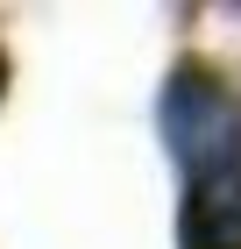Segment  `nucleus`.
Instances as JSON below:
<instances>
[{
	"instance_id": "obj_1",
	"label": "nucleus",
	"mask_w": 241,
	"mask_h": 249,
	"mask_svg": "<svg viewBox=\"0 0 241 249\" xmlns=\"http://www.w3.org/2000/svg\"><path fill=\"white\" fill-rule=\"evenodd\" d=\"M163 142L177 150L185 178L206 171V164H220V157H234L241 150V100L213 71L185 64L170 78V93H163Z\"/></svg>"
},
{
	"instance_id": "obj_2",
	"label": "nucleus",
	"mask_w": 241,
	"mask_h": 249,
	"mask_svg": "<svg viewBox=\"0 0 241 249\" xmlns=\"http://www.w3.org/2000/svg\"><path fill=\"white\" fill-rule=\"evenodd\" d=\"M185 242L192 249H241V150L206 164V171H192Z\"/></svg>"
},
{
	"instance_id": "obj_3",
	"label": "nucleus",
	"mask_w": 241,
	"mask_h": 249,
	"mask_svg": "<svg viewBox=\"0 0 241 249\" xmlns=\"http://www.w3.org/2000/svg\"><path fill=\"white\" fill-rule=\"evenodd\" d=\"M0 93H7V57H0Z\"/></svg>"
}]
</instances>
